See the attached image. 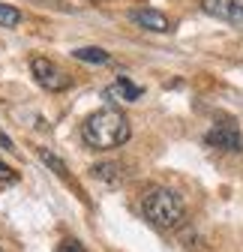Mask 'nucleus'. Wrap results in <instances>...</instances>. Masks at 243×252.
Instances as JSON below:
<instances>
[{
  "label": "nucleus",
  "mask_w": 243,
  "mask_h": 252,
  "mask_svg": "<svg viewBox=\"0 0 243 252\" xmlns=\"http://www.w3.org/2000/svg\"><path fill=\"white\" fill-rule=\"evenodd\" d=\"M204 141L216 150H234V153L243 150V138H240V129L234 120H216L210 126V132L204 135Z\"/></svg>",
  "instance_id": "nucleus-4"
},
{
  "label": "nucleus",
  "mask_w": 243,
  "mask_h": 252,
  "mask_svg": "<svg viewBox=\"0 0 243 252\" xmlns=\"http://www.w3.org/2000/svg\"><path fill=\"white\" fill-rule=\"evenodd\" d=\"M21 21V12L9 3H0V27H15Z\"/></svg>",
  "instance_id": "nucleus-11"
},
{
  "label": "nucleus",
  "mask_w": 243,
  "mask_h": 252,
  "mask_svg": "<svg viewBox=\"0 0 243 252\" xmlns=\"http://www.w3.org/2000/svg\"><path fill=\"white\" fill-rule=\"evenodd\" d=\"M72 54H75L78 60H84V63H108V60H111V54H108V51H102V48H96V45L75 48Z\"/></svg>",
  "instance_id": "nucleus-9"
},
{
  "label": "nucleus",
  "mask_w": 243,
  "mask_h": 252,
  "mask_svg": "<svg viewBox=\"0 0 243 252\" xmlns=\"http://www.w3.org/2000/svg\"><path fill=\"white\" fill-rule=\"evenodd\" d=\"M54 252H87V249H84L78 240H69V237H66V240H60V243H57Z\"/></svg>",
  "instance_id": "nucleus-12"
},
{
  "label": "nucleus",
  "mask_w": 243,
  "mask_h": 252,
  "mask_svg": "<svg viewBox=\"0 0 243 252\" xmlns=\"http://www.w3.org/2000/svg\"><path fill=\"white\" fill-rule=\"evenodd\" d=\"M132 135V126H129V117L117 108H99L93 111L84 126H81V138L87 141V147L93 150H111V147H120L126 144Z\"/></svg>",
  "instance_id": "nucleus-1"
},
{
  "label": "nucleus",
  "mask_w": 243,
  "mask_h": 252,
  "mask_svg": "<svg viewBox=\"0 0 243 252\" xmlns=\"http://www.w3.org/2000/svg\"><path fill=\"white\" fill-rule=\"evenodd\" d=\"M0 252H15V249H12V243H9V240H0Z\"/></svg>",
  "instance_id": "nucleus-15"
},
{
  "label": "nucleus",
  "mask_w": 243,
  "mask_h": 252,
  "mask_svg": "<svg viewBox=\"0 0 243 252\" xmlns=\"http://www.w3.org/2000/svg\"><path fill=\"white\" fill-rule=\"evenodd\" d=\"M144 216L153 222L156 228L168 231L174 228L180 219H183V201H180V195L174 192V189H150V192L144 195Z\"/></svg>",
  "instance_id": "nucleus-2"
},
{
  "label": "nucleus",
  "mask_w": 243,
  "mask_h": 252,
  "mask_svg": "<svg viewBox=\"0 0 243 252\" xmlns=\"http://www.w3.org/2000/svg\"><path fill=\"white\" fill-rule=\"evenodd\" d=\"M0 147H6V150H15V147H12V141H9L6 135H0Z\"/></svg>",
  "instance_id": "nucleus-14"
},
{
  "label": "nucleus",
  "mask_w": 243,
  "mask_h": 252,
  "mask_svg": "<svg viewBox=\"0 0 243 252\" xmlns=\"http://www.w3.org/2000/svg\"><path fill=\"white\" fill-rule=\"evenodd\" d=\"M141 87L138 84H132L129 78H117L108 90H105V96H111V99H123V102H135V99H141Z\"/></svg>",
  "instance_id": "nucleus-7"
},
{
  "label": "nucleus",
  "mask_w": 243,
  "mask_h": 252,
  "mask_svg": "<svg viewBox=\"0 0 243 252\" xmlns=\"http://www.w3.org/2000/svg\"><path fill=\"white\" fill-rule=\"evenodd\" d=\"M15 177H18V174H15V171H12V168L3 162V159H0V183H12Z\"/></svg>",
  "instance_id": "nucleus-13"
},
{
  "label": "nucleus",
  "mask_w": 243,
  "mask_h": 252,
  "mask_svg": "<svg viewBox=\"0 0 243 252\" xmlns=\"http://www.w3.org/2000/svg\"><path fill=\"white\" fill-rule=\"evenodd\" d=\"M129 18L144 30H153V33H171V18L162 15L159 9H132Z\"/></svg>",
  "instance_id": "nucleus-6"
},
{
  "label": "nucleus",
  "mask_w": 243,
  "mask_h": 252,
  "mask_svg": "<svg viewBox=\"0 0 243 252\" xmlns=\"http://www.w3.org/2000/svg\"><path fill=\"white\" fill-rule=\"evenodd\" d=\"M30 72H33V78L39 81V87L51 90V93H60V90H66L72 81L69 75L57 66V63H51L48 57H33L30 60Z\"/></svg>",
  "instance_id": "nucleus-3"
},
{
  "label": "nucleus",
  "mask_w": 243,
  "mask_h": 252,
  "mask_svg": "<svg viewBox=\"0 0 243 252\" xmlns=\"http://www.w3.org/2000/svg\"><path fill=\"white\" fill-rule=\"evenodd\" d=\"M90 174H93L99 183H105V186H117L120 180H123V165L120 162H96L93 168H90Z\"/></svg>",
  "instance_id": "nucleus-8"
},
{
  "label": "nucleus",
  "mask_w": 243,
  "mask_h": 252,
  "mask_svg": "<svg viewBox=\"0 0 243 252\" xmlns=\"http://www.w3.org/2000/svg\"><path fill=\"white\" fill-rule=\"evenodd\" d=\"M39 156H42V162H45V165H48V168H51L54 174H60L63 180H69V168H66L63 162H60L54 153H48V150H39Z\"/></svg>",
  "instance_id": "nucleus-10"
},
{
  "label": "nucleus",
  "mask_w": 243,
  "mask_h": 252,
  "mask_svg": "<svg viewBox=\"0 0 243 252\" xmlns=\"http://www.w3.org/2000/svg\"><path fill=\"white\" fill-rule=\"evenodd\" d=\"M201 9L210 18L237 21V18H243V0H201Z\"/></svg>",
  "instance_id": "nucleus-5"
}]
</instances>
